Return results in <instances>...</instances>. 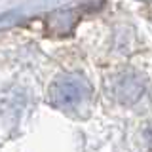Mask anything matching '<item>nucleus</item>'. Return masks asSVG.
Wrapping results in <instances>:
<instances>
[{"mask_svg":"<svg viewBox=\"0 0 152 152\" xmlns=\"http://www.w3.org/2000/svg\"><path fill=\"white\" fill-rule=\"evenodd\" d=\"M86 89L80 80L76 78H63L59 80L53 89H51V99L57 107H63V108H72L76 107L80 101L84 99Z\"/></svg>","mask_w":152,"mask_h":152,"instance_id":"f257e3e1","label":"nucleus"},{"mask_svg":"<svg viewBox=\"0 0 152 152\" xmlns=\"http://www.w3.org/2000/svg\"><path fill=\"white\" fill-rule=\"evenodd\" d=\"M145 91V86L135 74H126L118 80V88H116V93H118V99L126 104H131L135 103L137 99L142 95Z\"/></svg>","mask_w":152,"mask_h":152,"instance_id":"f03ea898","label":"nucleus"}]
</instances>
